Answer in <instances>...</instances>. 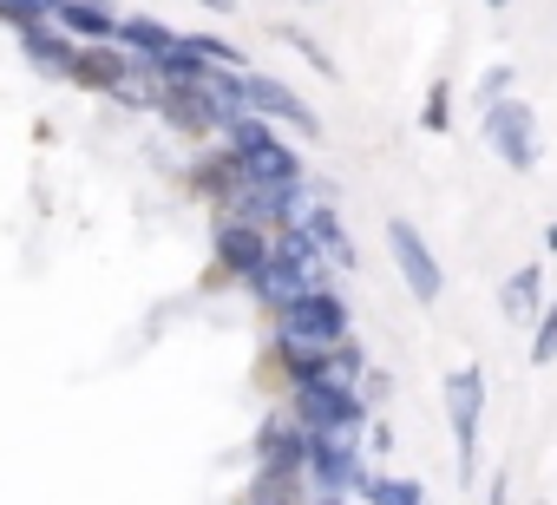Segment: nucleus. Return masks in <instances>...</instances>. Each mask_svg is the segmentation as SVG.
Returning <instances> with one entry per match:
<instances>
[{
    "label": "nucleus",
    "mask_w": 557,
    "mask_h": 505,
    "mask_svg": "<svg viewBox=\"0 0 557 505\" xmlns=\"http://www.w3.org/2000/svg\"><path fill=\"white\" fill-rule=\"evenodd\" d=\"M132 53L119 47V40H73V60H66V86H79V93H119L125 79H132Z\"/></svg>",
    "instance_id": "nucleus-7"
},
{
    "label": "nucleus",
    "mask_w": 557,
    "mask_h": 505,
    "mask_svg": "<svg viewBox=\"0 0 557 505\" xmlns=\"http://www.w3.org/2000/svg\"><path fill=\"white\" fill-rule=\"evenodd\" d=\"M485 505H511V479H505V472H492V485H485Z\"/></svg>",
    "instance_id": "nucleus-24"
},
{
    "label": "nucleus",
    "mask_w": 557,
    "mask_h": 505,
    "mask_svg": "<svg viewBox=\"0 0 557 505\" xmlns=\"http://www.w3.org/2000/svg\"><path fill=\"white\" fill-rule=\"evenodd\" d=\"M184 190H190L197 204H216V210H230V197L243 190V164H236V151H230V145L203 151V158L184 171Z\"/></svg>",
    "instance_id": "nucleus-9"
},
{
    "label": "nucleus",
    "mask_w": 557,
    "mask_h": 505,
    "mask_svg": "<svg viewBox=\"0 0 557 505\" xmlns=\"http://www.w3.org/2000/svg\"><path fill=\"white\" fill-rule=\"evenodd\" d=\"M557 361V303L537 309V335H531V368H550Z\"/></svg>",
    "instance_id": "nucleus-21"
},
{
    "label": "nucleus",
    "mask_w": 557,
    "mask_h": 505,
    "mask_svg": "<svg viewBox=\"0 0 557 505\" xmlns=\"http://www.w3.org/2000/svg\"><path fill=\"white\" fill-rule=\"evenodd\" d=\"M249 453H256V466H302V453H309V427H302L289 407H275V414L256 427Z\"/></svg>",
    "instance_id": "nucleus-10"
},
{
    "label": "nucleus",
    "mask_w": 557,
    "mask_h": 505,
    "mask_svg": "<svg viewBox=\"0 0 557 505\" xmlns=\"http://www.w3.org/2000/svg\"><path fill=\"white\" fill-rule=\"evenodd\" d=\"M342 335H348V303H342L329 283L302 290L289 309H275V342H296V348H329V342H342Z\"/></svg>",
    "instance_id": "nucleus-2"
},
{
    "label": "nucleus",
    "mask_w": 557,
    "mask_h": 505,
    "mask_svg": "<svg viewBox=\"0 0 557 505\" xmlns=\"http://www.w3.org/2000/svg\"><path fill=\"white\" fill-rule=\"evenodd\" d=\"M158 73V66H151ZM151 112L184 138V145H210L223 125H216V112H210V99L190 86V79H158V99H151Z\"/></svg>",
    "instance_id": "nucleus-6"
},
{
    "label": "nucleus",
    "mask_w": 557,
    "mask_h": 505,
    "mask_svg": "<svg viewBox=\"0 0 557 505\" xmlns=\"http://www.w3.org/2000/svg\"><path fill=\"white\" fill-rule=\"evenodd\" d=\"M485 8H492V14H505V8H511V0H485Z\"/></svg>",
    "instance_id": "nucleus-28"
},
{
    "label": "nucleus",
    "mask_w": 557,
    "mask_h": 505,
    "mask_svg": "<svg viewBox=\"0 0 557 505\" xmlns=\"http://www.w3.org/2000/svg\"><path fill=\"white\" fill-rule=\"evenodd\" d=\"M21 53H27V66H34V73H47V79H66L73 34H60L53 21H40V27H21Z\"/></svg>",
    "instance_id": "nucleus-16"
},
{
    "label": "nucleus",
    "mask_w": 557,
    "mask_h": 505,
    "mask_svg": "<svg viewBox=\"0 0 557 505\" xmlns=\"http://www.w3.org/2000/svg\"><path fill=\"white\" fill-rule=\"evenodd\" d=\"M243 290H249V296H256V303H262V309L275 316V309H289V303H296L302 290H315V283H309V276H302L296 263H283V257H275V249H269V263H262V270H249V276H243Z\"/></svg>",
    "instance_id": "nucleus-11"
},
{
    "label": "nucleus",
    "mask_w": 557,
    "mask_h": 505,
    "mask_svg": "<svg viewBox=\"0 0 557 505\" xmlns=\"http://www.w3.org/2000/svg\"><path fill=\"white\" fill-rule=\"evenodd\" d=\"M537 309H544V270L524 263V270L505 276V290H498V316H505V322H537Z\"/></svg>",
    "instance_id": "nucleus-17"
},
{
    "label": "nucleus",
    "mask_w": 557,
    "mask_h": 505,
    "mask_svg": "<svg viewBox=\"0 0 557 505\" xmlns=\"http://www.w3.org/2000/svg\"><path fill=\"white\" fill-rule=\"evenodd\" d=\"M243 112H256V119H269V125H296L302 138H322V119H315V106L296 93V86H283V79H269V73H249L243 66Z\"/></svg>",
    "instance_id": "nucleus-5"
},
{
    "label": "nucleus",
    "mask_w": 557,
    "mask_h": 505,
    "mask_svg": "<svg viewBox=\"0 0 557 505\" xmlns=\"http://www.w3.org/2000/svg\"><path fill=\"white\" fill-rule=\"evenodd\" d=\"M544 249H550V257H557V223H550V230H544Z\"/></svg>",
    "instance_id": "nucleus-27"
},
{
    "label": "nucleus",
    "mask_w": 557,
    "mask_h": 505,
    "mask_svg": "<svg viewBox=\"0 0 557 505\" xmlns=\"http://www.w3.org/2000/svg\"><path fill=\"white\" fill-rule=\"evenodd\" d=\"M420 125H426L433 138H446V132H453V86H446V79H433V86H426V106H420Z\"/></svg>",
    "instance_id": "nucleus-19"
},
{
    "label": "nucleus",
    "mask_w": 557,
    "mask_h": 505,
    "mask_svg": "<svg viewBox=\"0 0 557 505\" xmlns=\"http://www.w3.org/2000/svg\"><path fill=\"white\" fill-rule=\"evenodd\" d=\"M387 257H394V270H400V283H407V296L420 309H433L446 296V270H440V257L420 243V230L407 217H387Z\"/></svg>",
    "instance_id": "nucleus-4"
},
{
    "label": "nucleus",
    "mask_w": 557,
    "mask_h": 505,
    "mask_svg": "<svg viewBox=\"0 0 557 505\" xmlns=\"http://www.w3.org/2000/svg\"><path fill=\"white\" fill-rule=\"evenodd\" d=\"M53 27L73 40H112L119 34V8L112 0H53Z\"/></svg>",
    "instance_id": "nucleus-12"
},
{
    "label": "nucleus",
    "mask_w": 557,
    "mask_h": 505,
    "mask_svg": "<svg viewBox=\"0 0 557 505\" xmlns=\"http://www.w3.org/2000/svg\"><path fill=\"white\" fill-rule=\"evenodd\" d=\"M40 21H53V0H0V27H8V34L40 27Z\"/></svg>",
    "instance_id": "nucleus-20"
},
{
    "label": "nucleus",
    "mask_w": 557,
    "mask_h": 505,
    "mask_svg": "<svg viewBox=\"0 0 557 505\" xmlns=\"http://www.w3.org/2000/svg\"><path fill=\"white\" fill-rule=\"evenodd\" d=\"M132 60H145V66H158L171 47H177V27H164V21H151V14H119V34H112Z\"/></svg>",
    "instance_id": "nucleus-14"
},
{
    "label": "nucleus",
    "mask_w": 557,
    "mask_h": 505,
    "mask_svg": "<svg viewBox=\"0 0 557 505\" xmlns=\"http://www.w3.org/2000/svg\"><path fill=\"white\" fill-rule=\"evenodd\" d=\"M446 427H453V453H459V485L472 492L479 479V420H485V368H453L446 374Z\"/></svg>",
    "instance_id": "nucleus-1"
},
{
    "label": "nucleus",
    "mask_w": 557,
    "mask_h": 505,
    "mask_svg": "<svg viewBox=\"0 0 557 505\" xmlns=\"http://www.w3.org/2000/svg\"><path fill=\"white\" fill-rule=\"evenodd\" d=\"M315 492H309V472L302 466H256V479H249V492H243V505H309Z\"/></svg>",
    "instance_id": "nucleus-13"
},
{
    "label": "nucleus",
    "mask_w": 557,
    "mask_h": 505,
    "mask_svg": "<svg viewBox=\"0 0 557 505\" xmlns=\"http://www.w3.org/2000/svg\"><path fill=\"white\" fill-rule=\"evenodd\" d=\"M315 249H322V263L329 270H355V243H348V230H342V217H335V204H315L302 223H296Z\"/></svg>",
    "instance_id": "nucleus-15"
},
{
    "label": "nucleus",
    "mask_w": 557,
    "mask_h": 505,
    "mask_svg": "<svg viewBox=\"0 0 557 505\" xmlns=\"http://www.w3.org/2000/svg\"><path fill=\"white\" fill-rule=\"evenodd\" d=\"M479 132H485V145L498 151L505 171H537V112H531L524 99H511V93L492 99Z\"/></svg>",
    "instance_id": "nucleus-3"
},
{
    "label": "nucleus",
    "mask_w": 557,
    "mask_h": 505,
    "mask_svg": "<svg viewBox=\"0 0 557 505\" xmlns=\"http://www.w3.org/2000/svg\"><path fill=\"white\" fill-rule=\"evenodd\" d=\"M309 505H348V492H315Z\"/></svg>",
    "instance_id": "nucleus-26"
},
{
    "label": "nucleus",
    "mask_w": 557,
    "mask_h": 505,
    "mask_svg": "<svg viewBox=\"0 0 557 505\" xmlns=\"http://www.w3.org/2000/svg\"><path fill=\"white\" fill-rule=\"evenodd\" d=\"M269 249H275V230L262 223H243V217H216V276H249L269 263Z\"/></svg>",
    "instance_id": "nucleus-8"
},
{
    "label": "nucleus",
    "mask_w": 557,
    "mask_h": 505,
    "mask_svg": "<svg viewBox=\"0 0 557 505\" xmlns=\"http://www.w3.org/2000/svg\"><path fill=\"white\" fill-rule=\"evenodd\" d=\"M505 93H511V66L498 60V66H485V73H479V99L492 106V99H505Z\"/></svg>",
    "instance_id": "nucleus-23"
},
{
    "label": "nucleus",
    "mask_w": 557,
    "mask_h": 505,
    "mask_svg": "<svg viewBox=\"0 0 557 505\" xmlns=\"http://www.w3.org/2000/svg\"><path fill=\"white\" fill-rule=\"evenodd\" d=\"M275 40H283V47H296V53H302V60H309V66H315L322 79H335V60H329V53H322V47H315V40L302 34V27H275Z\"/></svg>",
    "instance_id": "nucleus-22"
},
{
    "label": "nucleus",
    "mask_w": 557,
    "mask_h": 505,
    "mask_svg": "<svg viewBox=\"0 0 557 505\" xmlns=\"http://www.w3.org/2000/svg\"><path fill=\"white\" fill-rule=\"evenodd\" d=\"M355 492H361L368 505H426V492H420V479H400V472H368V466H361V479H355Z\"/></svg>",
    "instance_id": "nucleus-18"
},
{
    "label": "nucleus",
    "mask_w": 557,
    "mask_h": 505,
    "mask_svg": "<svg viewBox=\"0 0 557 505\" xmlns=\"http://www.w3.org/2000/svg\"><path fill=\"white\" fill-rule=\"evenodd\" d=\"M197 8H210V14H236V0H197Z\"/></svg>",
    "instance_id": "nucleus-25"
}]
</instances>
